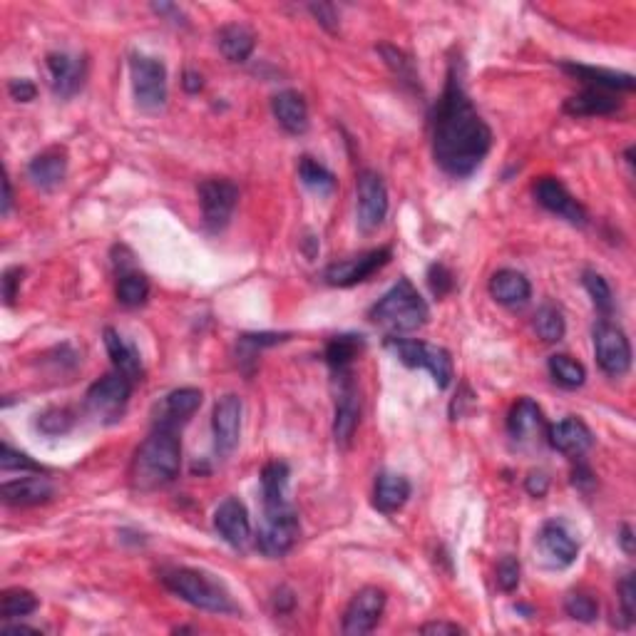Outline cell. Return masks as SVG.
<instances>
[{"instance_id":"6da1fadb","label":"cell","mask_w":636,"mask_h":636,"mask_svg":"<svg viewBox=\"0 0 636 636\" xmlns=\"http://www.w3.org/2000/svg\"><path fill=\"white\" fill-rule=\"evenodd\" d=\"M492 147V130L475 110L455 65L450 68L443 97L433 110V157L445 174L465 179L480 169Z\"/></svg>"},{"instance_id":"7a4b0ae2","label":"cell","mask_w":636,"mask_h":636,"mask_svg":"<svg viewBox=\"0 0 636 636\" xmlns=\"http://www.w3.org/2000/svg\"><path fill=\"white\" fill-rule=\"evenodd\" d=\"M179 468H182V445H179L177 430L155 425L132 460V487L140 492L159 490L179 475Z\"/></svg>"},{"instance_id":"3957f363","label":"cell","mask_w":636,"mask_h":636,"mask_svg":"<svg viewBox=\"0 0 636 636\" xmlns=\"http://www.w3.org/2000/svg\"><path fill=\"white\" fill-rule=\"evenodd\" d=\"M162 584L172 594H177L182 602L192 604V607L202 609V612L212 614H234L237 604H234L232 594L224 587L219 579L212 574L202 572V569L192 567H172L162 572Z\"/></svg>"},{"instance_id":"277c9868","label":"cell","mask_w":636,"mask_h":636,"mask_svg":"<svg viewBox=\"0 0 636 636\" xmlns=\"http://www.w3.org/2000/svg\"><path fill=\"white\" fill-rule=\"evenodd\" d=\"M368 318L391 331L393 336H400V333H413L423 328L430 318V309L408 279H398V284L388 294H383L378 304H373Z\"/></svg>"},{"instance_id":"5b68a950","label":"cell","mask_w":636,"mask_h":636,"mask_svg":"<svg viewBox=\"0 0 636 636\" xmlns=\"http://www.w3.org/2000/svg\"><path fill=\"white\" fill-rule=\"evenodd\" d=\"M386 348L403 366L425 368L433 376L435 386L443 388V391L453 383V358H450V353L445 348L400 336L386 338Z\"/></svg>"},{"instance_id":"8992f818","label":"cell","mask_w":636,"mask_h":636,"mask_svg":"<svg viewBox=\"0 0 636 636\" xmlns=\"http://www.w3.org/2000/svg\"><path fill=\"white\" fill-rule=\"evenodd\" d=\"M301 535L299 515L289 502L274 507H264V525L256 535L261 555L266 557H284L294 550L296 540Z\"/></svg>"},{"instance_id":"52a82bcc","label":"cell","mask_w":636,"mask_h":636,"mask_svg":"<svg viewBox=\"0 0 636 636\" xmlns=\"http://www.w3.org/2000/svg\"><path fill=\"white\" fill-rule=\"evenodd\" d=\"M130 78L137 107L157 112L167 105V68L162 60L135 53L130 58Z\"/></svg>"},{"instance_id":"ba28073f","label":"cell","mask_w":636,"mask_h":636,"mask_svg":"<svg viewBox=\"0 0 636 636\" xmlns=\"http://www.w3.org/2000/svg\"><path fill=\"white\" fill-rule=\"evenodd\" d=\"M130 396L132 381L127 376H122L120 371H115L92 383L90 391H87L85 396V405L97 420H102V423H117V420H122V415H125Z\"/></svg>"},{"instance_id":"9c48e42d","label":"cell","mask_w":636,"mask_h":636,"mask_svg":"<svg viewBox=\"0 0 636 636\" xmlns=\"http://www.w3.org/2000/svg\"><path fill=\"white\" fill-rule=\"evenodd\" d=\"M594 356H597L599 368L607 373L609 378L627 376L632 368V343H629L627 333L612 323L609 318L594 326Z\"/></svg>"},{"instance_id":"30bf717a","label":"cell","mask_w":636,"mask_h":636,"mask_svg":"<svg viewBox=\"0 0 636 636\" xmlns=\"http://www.w3.org/2000/svg\"><path fill=\"white\" fill-rule=\"evenodd\" d=\"M239 202V187L232 179H204L199 184V204L209 232H222Z\"/></svg>"},{"instance_id":"8fae6325","label":"cell","mask_w":636,"mask_h":636,"mask_svg":"<svg viewBox=\"0 0 636 636\" xmlns=\"http://www.w3.org/2000/svg\"><path fill=\"white\" fill-rule=\"evenodd\" d=\"M358 197V229L363 234L376 232L388 214V189L381 174L373 169H363L356 182Z\"/></svg>"},{"instance_id":"7c38bea8","label":"cell","mask_w":636,"mask_h":636,"mask_svg":"<svg viewBox=\"0 0 636 636\" xmlns=\"http://www.w3.org/2000/svg\"><path fill=\"white\" fill-rule=\"evenodd\" d=\"M391 256H393L391 246H378V249L366 251V254L361 256H353V259L336 261V264H331L326 271H323V279H326V284L348 289V286H356L361 284V281L371 279L376 271H381L383 266L391 261Z\"/></svg>"},{"instance_id":"4fadbf2b","label":"cell","mask_w":636,"mask_h":636,"mask_svg":"<svg viewBox=\"0 0 636 636\" xmlns=\"http://www.w3.org/2000/svg\"><path fill=\"white\" fill-rule=\"evenodd\" d=\"M383 609H386V592L378 587H363L343 614V634L363 636L371 634L376 624L381 622Z\"/></svg>"},{"instance_id":"5bb4252c","label":"cell","mask_w":636,"mask_h":636,"mask_svg":"<svg viewBox=\"0 0 636 636\" xmlns=\"http://www.w3.org/2000/svg\"><path fill=\"white\" fill-rule=\"evenodd\" d=\"M241 415H244V403L234 393H227L224 398L217 400L212 413V435H214V450L222 458L232 455L237 450L241 440Z\"/></svg>"},{"instance_id":"9a60e30c","label":"cell","mask_w":636,"mask_h":636,"mask_svg":"<svg viewBox=\"0 0 636 636\" xmlns=\"http://www.w3.org/2000/svg\"><path fill=\"white\" fill-rule=\"evenodd\" d=\"M338 393H336V418H333V438L338 448H348L356 435L358 420H361V405H358V393L351 381V368L336 371Z\"/></svg>"},{"instance_id":"2e32d148","label":"cell","mask_w":636,"mask_h":636,"mask_svg":"<svg viewBox=\"0 0 636 636\" xmlns=\"http://www.w3.org/2000/svg\"><path fill=\"white\" fill-rule=\"evenodd\" d=\"M532 192H535V199L547 209V212L557 214V217H562L564 222L574 224V227H584V224H587L589 219L587 209L582 207V202H577V199L569 194V189L564 187L559 179L555 177L537 179Z\"/></svg>"},{"instance_id":"e0dca14e","label":"cell","mask_w":636,"mask_h":636,"mask_svg":"<svg viewBox=\"0 0 636 636\" xmlns=\"http://www.w3.org/2000/svg\"><path fill=\"white\" fill-rule=\"evenodd\" d=\"M48 75L50 87L58 97L68 100V97L78 95L85 85L87 78V63L85 58L70 53H50L48 55Z\"/></svg>"},{"instance_id":"ac0fdd59","label":"cell","mask_w":636,"mask_h":636,"mask_svg":"<svg viewBox=\"0 0 636 636\" xmlns=\"http://www.w3.org/2000/svg\"><path fill=\"white\" fill-rule=\"evenodd\" d=\"M214 527H217L219 537H222L227 545L241 547L249 545L251 540V520H249V510L246 505L237 497H227L222 505L214 512Z\"/></svg>"},{"instance_id":"d6986e66","label":"cell","mask_w":636,"mask_h":636,"mask_svg":"<svg viewBox=\"0 0 636 636\" xmlns=\"http://www.w3.org/2000/svg\"><path fill=\"white\" fill-rule=\"evenodd\" d=\"M547 438H550L552 448L559 450L562 455H569V458H582L594 443L589 425L584 420L574 418V415L559 420V423H552L547 428Z\"/></svg>"},{"instance_id":"ffe728a7","label":"cell","mask_w":636,"mask_h":636,"mask_svg":"<svg viewBox=\"0 0 636 636\" xmlns=\"http://www.w3.org/2000/svg\"><path fill=\"white\" fill-rule=\"evenodd\" d=\"M65 174H68V155L63 147H48L40 155H35L28 164V179L33 187L43 189V192H53L63 184Z\"/></svg>"},{"instance_id":"44dd1931","label":"cell","mask_w":636,"mask_h":636,"mask_svg":"<svg viewBox=\"0 0 636 636\" xmlns=\"http://www.w3.org/2000/svg\"><path fill=\"white\" fill-rule=\"evenodd\" d=\"M55 495V487L48 477H20V480L3 482L0 497L10 507H33L43 505Z\"/></svg>"},{"instance_id":"7402d4cb","label":"cell","mask_w":636,"mask_h":636,"mask_svg":"<svg viewBox=\"0 0 636 636\" xmlns=\"http://www.w3.org/2000/svg\"><path fill=\"white\" fill-rule=\"evenodd\" d=\"M490 296L500 306H507V309H520V306H525L532 296L530 279L515 269L495 271L490 279Z\"/></svg>"},{"instance_id":"603a6c76","label":"cell","mask_w":636,"mask_h":636,"mask_svg":"<svg viewBox=\"0 0 636 636\" xmlns=\"http://www.w3.org/2000/svg\"><path fill=\"white\" fill-rule=\"evenodd\" d=\"M271 110H274L276 122H279L289 135H304V132L309 130V105H306L301 92H279V95H274V100H271Z\"/></svg>"},{"instance_id":"cb8c5ba5","label":"cell","mask_w":636,"mask_h":636,"mask_svg":"<svg viewBox=\"0 0 636 636\" xmlns=\"http://www.w3.org/2000/svg\"><path fill=\"white\" fill-rule=\"evenodd\" d=\"M619 110H622V100L619 97H614L612 92L594 90V87H587V90H582L579 95L569 97L564 102V112L572 117H607Z\"/></svg>"},{"instance_id":"d4e9b609","label":"cell","mask_w":636,"mask_h":636,"mask_svg":"<svg viewBox=\"0 0 636 636\" xmlns=\"http://www.w3.org/2000/svg\"><path fill=\"white\" fill-rule=\"evenodd\" d=\"M562 70H564V73L574 75L577 80L587 82V85L594 87V90H604V92L624 90V92H632L634 87H636L634 75L617 73V70L592 68V65H577V63H562Z\"/></svg>"},{"instance_id":"484cf974","label":"cell","mask_w":636,"mask_h":636,"mask_svg":"<svg viewBox=\"0 0 636 636\" xmlns=\"http://www.w3.org/2000/svg\"><path fill=\"white\" fill-rule=\"evenodd\" d=\"M199 405H202V391H199V388H177V391H172L164 398L157 425L177 430L179 425H184L194 413H197Z\"/></svg>"},{"instance_id":"4316f807","label":"cell","mask_w":636,"mask_h":636,"mask_svg":"<svg viewBox=\"0 0 636 636\" xmlns=\"http://www.w3.org/2000/svg\"><path fill=\"white\" fill-rule=\"evenodd\" d=\"M542 428H545V418H542V410L535 400L520 398L512 405L510 418H507V430H510L512 440H517V443L535 440Z\"/></svg>"},{"instance_id":"83f0119b","label":"cell","mask_w":636,"mask_h":636,"mask_svg":"<svg viewBox=\"0 0 636 636\" xmlns=\"http://www.w3.org/2000/svg\"><path fill=\"white\" fill-rule=\"evenodd\" d=\"M410 497V482L408 477L398 473H381L376 477V487H373V507L383 515H393L400 507L408 502Z\"/></svg>"},{"instance_id":"f1b7e54d","label":"cell","mask_w":636,"mask_h":636,"mask_svg":"<svg viewBox=\"0 0 636 636\" xmlns=\"http://www.w3.org/2000/svg\"><path fill=\"white\" fill-rule=\"evenodd\" d=\"M540 547L557 567H569L579 555V545L559 522H547L540 532Z\"/></svg>"},{"instance_id":"f546056e","label":"cell","mask_w":636,"mask_h":636,"mask_svg":"<svg viewBox=\"0 0 636 636\" xmlns=\"http://www.w3.org/2000/svg\"><path fill=\"white\" fill-rule=\"evenodd\" d=\"M105 348L110 353L112 363H115V371H120L122 376L130 378L132 383L142 381V358L137 353V348L132 343H127L115 328H105Z\"/></svg>"},{"instance_id":"4dcf8cb0","label":"cell","mask_w":636,"mask_h":636,"mask_svg":"<svg viewBox=\"0 0 636 636\" xmlns=\"http://www.w3.org/2000/svg\"><path fill=\"white\" fill-rule=\"evenodd\" d=\"M217 45L229 63H246L249 55L254 53L256 38L246 25L229 23L217 33Z\"/></svg>"},{"instance_id":"1f68e13d","label":"cell","mask_w":636,"mask_h":636,"mask_svg":"<svg viewBox=\"0 0 636 636\" xmlns=\"http://www.w3.org/2000/svg\"><path fill=\"white\" fill-rule=\"evenodd\" d=\"M363 348H366V341H363V336H356V333L333 336L331 341L326 343V363L333 371H346V368H351L353 358H356Z\"/></svg>"},{"instance_id":"d6a6232c","label":"cell","mask_w":636,"mask_h":636,"mask_svg":"<svg viewBox=\"0 0 636 636\" xmlns=\"http://www.w3.org/2000/svg\"><path fill=\"white\" fill-rule=\"evenodd\" d=\"M291 470L289 465L274 460L261 470V492H264V507L284 505L286 502V487H289Z\"/></svg>"},{"instance_id":"836d02e7","label":"cell","mask_w":636,"mask_h":636,"mask_svg":"<svg viewBox=\"0 0 636 636\" xmlns=\"http://www.w3.org/2000/svg\"><path fill=\"white\" fill-rule=\"evenodd\" d=\"M117 301H120L125 309H140L150 299V279L140 271H125L117 279Z\"/></svg>"},{"instance_id":"e575fe53","label":"cell","mask_w":636,"mask_h":636,"mask_svg":"<svg viewBox=\"0 0 636 636\" xmlns=\"http://www.w3.org/2000/svg\"><path fill=\"white\" fill-rule=\"evenodd\" d=\"M550 368V376L557 386L567 388V391H574V388H582L584 381H587V368L577 361V358L567 356V353H557V356L550 358L547 363Z\"/></svg>"},{"instance_id":"d590c367","label":"cell","mask_w":636,"mask_h":636,"mask_svg":"<svg viewBox=\"0 0 636 636\" xmlns=\"http://www.w3.org/2000/svg\"><path fill=\"white\" fill-rule=\"evenodd\" d=\"M299 177L304 182V187H309L318 197H328L336 189V177H333L331 169L323 167L314 157H301Z\"/></svg>"},{"instance_id":"8d00e7d4","label":"cell","mask_w":636,"mask_h":636,"mask_svg":"<svg viewBox=\"0 0 636 636\" xmlns=\"http://www.w3.org/2000/svg\"><path fill=\"white\" fill-rule=\"evenodd\" d=\"M38 609V597H35L30 589L23 587H13V589H5L3 597H0V614H3L5 622L10 619H20V617H28Z\"/></svg>"},{"instance_id":"74e56055","label":"cell","mask_w":636,"mask_h":636,"mask_svg":"<svg viewBox=\"0 0 636 636\" xmlns=\"http://www.w3.org/2000/svg\"><path fill=\"white\" fill-rule=\"evenodd\" d=\"M582 284L584 289H587V294L592 296L594 306H597V311L602 314L604 318H607L609 314L614 311V294H612V286H609V281L604 279L599 271L594 269H587L582 274Z\"/></svg>"},{"instance_id":"f35d334b","label":"cell","mask_w":636,"mask_h":636,"mask_svg":"<svg viewBox=\"0 0 636 636\" xmlns=\"http://www.w3.org/2000/svg\"><path fill=\"white\" fill-rule=\"evenodd\" d=\"M564 331H567V323H564L562 311L557 306L545 304L540 311L535 314V333L542 338L545 343H557L564 338Z\"/></svg>"},{"instance_id":"ab89813d","label":"cell","mask_w":636,"mask_h":636,"mask_svg":"<svg viewBox=\"0 0 636 636\" xmlns=\"http://www.w3.org/2000/svg\"><path fill=\"white\" fill-rule=\"evenodd\" d=\"M564 612L574 619V622L592 624L599 617V604L594 602V597L584 592H569L564 599Z\"/></svg>"},{"instance_id":"60d3db41","label":"cell","mask_w":636,"mask_h":636,"mask_svg":"<svg viewBox=\"0 0 636 636\" xmlns=\"http://www.w3.org/2000/svg\"><path fill=\"white\" fill-rule=\"evenodd\" d=\"M75 425L73 410L68 408H50L43 415H38V428L45 435H65Z\"/></svg>"},{"instance_id":"b9f144b4","label":"cell","mask_w":636,"mask_h":636,"mask_svg":"<svg viewBox=\"0 0 636 636\" xmlns=\"http://www.w3.org/2000/svg\"><path fill=\"white\" fill-rule=\"evenodd\" d=\"M0 468L3 473H13V470H25V473H43V465H38L35 460H30L28 455L20 453V450L10 448L8 443L0 445Z\"/></svg>"},{"instance_id":"7bdbcfd3","label":"cell","mask_w":636,"mask_h":636,"mask_svg":"<svg viewBox=\"0 0 636 636\" xmlns=\"http://www.w3.org/2000/svg\"><path fill=\"white\" fill-rule=\"evenodd\" d=\"M378 53H381L383 58H386L388 68H391L400 80L410 82V85H418V75H415L413 60L405 58V55L400 53V50L391 48V45H381V48H378Z\"/></svg>"},{"instance_id":"ee69618b","label":"cell","mask_w":636,"mask_h":636,"mask_svg":"<svg viewBox=\"0 0 636 636\" xmlns=\"http://www.w3.org/2000/svg\"><path fill=\"white\" fill-rule=\"evenodd\" d=\"M497 587L502 589V592H515L517 587H520V562H517V557L507 555L502 557L500 562H497Z\"/></svg>"},{"instance_id":"f6af8a7d","label":"cell","mask_w":636,"mask_h":636,"mask_svg":"<svg viewBox=\"0 0 636 636\" xmlns=\"http://www.w3.org/2000/svg\"><path fill=\"white\" fill-rule=\"evenodd\" d=\"M428 284L430 289H433V294L438 296V299H443V296H448L450 291L455 289V279L453 274H450V269L445 264H433L428 269Z\"/></svg>"},{"instance_id":"bcb514c9","label":"cell","mask_w":636,"mask_h":636,"mask_svg":"<svg viewBox=\"0 0 636 636\" xmlns=\"http://www.w3.org/2000/svg\"><path fill=\"white\" fill-rule=\"evenodd\" d=\"M619 604H622V612L627 617V622H634L636 619V579L634 574H627V577L619 582Z\"/></svg>"},{"instance_id":"7dc6e473","label":"cell","mask_w":636,"mask_h":636,"mask_svg":"<svg viewBox=\"0 0 636 636\" xmlns=\"http://www.w3.org/2000/svg\"><path fill=\"white\" fill-rule=\"evenodd\" d=\"M3 299L5 306H13L15 299H18V289H20V281H23V269L13 266V269H5L3 274Z\"/></svg>"},{"instance_id":"c3c4849f","label":"cell","mask_w":636,"mask_h":636,"mask_svg":"<svg viewBox=\"0 0 636 636\" xmlns=\"http://www.w3.org/2000/svg\"><path fill=\"white\" fill-rule=\"evenodd\" d=\"M8 92L15 102H33L38 95V87L25 78H15L8 82Z\"/></svg>"},{"instance_id":"681fc988","label":"cell","mask_w":636,"mask_h":636,"mask_svg":"<svg viewBox=\"0 0 636 636\" xmlns=\"http://www.w3.org/2000/svg\"><path fill=\"white\" fill-rule=\"evenodd\" d=\"M525 490L532 497H545L547 490H550V477H547V473H542V470H532L525 480Z\"/></svg>"},{"instance_id":"f907efd6","label":"cell","mask_w":636,"mask_h":636,"mask_svg":"<svg viewBox=\"0 0 636 636\" xmlns=\"http://www.w3.org/2000/svg\"><path fill=\"white\" fill-rule=\"evenodd\" d=\"M309 10L316 15V20H318V23H321L326 30H331V33H333V30L338 28V15H336V10L331 8V5H326V3L309 5Z\"/></svg>"},{"instance_id":"816d5d0a","label":"cell","mask_w":636,"mask_h":636,"mask_svg":"<svg viewBox=\"0 0 636 636\" xmlns=\"http://www.w3.org/2000/svg\"><path fill=\"white\" fill-rule=\"evenodd\" d=\"M420 634L425 636H455V634H465L463 627L453 622H430L420 627Z\"/></svg>"},{"instance_id":"f5cc1de1","label":"cell","mask_w":636,"mask_h":636,"mask_svg":"<svg viewBox=\"0 0 636 636\" xmlns=\"http://www.w3.org/2000/svg\"><path fill=\"white\" fill-rule=\"evenodd\" d=\"M182 87L189 92V95H197V92L204 87L202 75L194 73V70H187V73H184V78H182Z\"/></svg>"},{"instance_id":"db71d44e","label":"cell","mask_w":636,"mask_h":636,"mask_svg":"<svg viewBox=\"0 0 636 636\" xmlns=\"http://www.w3.org/2000/svg\"><path fill=\"white\" fill-rule=\"evenodd\" d=\"M152 10H155L157 15H169V18H174V23L184 20L182 10H179L177 5H172V3H155V5H152Z\"/></svg>"},{"instance_id":"11a10c76","label":"cell","mask_w":636,"mask_h":636,"mask_svg":"<svg viewBox=\"0 0 636 636\" xmlns=\"http://www.w3.org/2000/svg\"><path fill=\"white\" fill-rule=\"evenodd\" d=\"M619 545H622V550L627 555H634V532L629 525H624L622 532H619Z\"/></svg>"},{"instance_id":"9f6ffc18","label":"cell","mask_w":636,"mask_h":636,"mask_svg":"<svg viewBox=\"0 0 636 636\" xmlns=\"http://www.w3.org/2000/svg\"><path fill=\"white\" fill-rule=\"evenodd\" d=\"M10 207H13V189H10V179L5 177L3 179V209H0V212H3V217H8Z\"/></svg>"},{"instance_id":"6f0895ef","label":"cell","mask_w":636,"mask_h":636,"mask_svg":"<svg viewBox=\"0 0 636 636\" xmlns=\"http://www.w3.org/2000/svg\"><path fill=\"white\" fill-rule=\"evenodd\" d=\"M0 632L3 634H38V629L25 627V624H3V627H0Z\"/></svg>"}]
</instances>
